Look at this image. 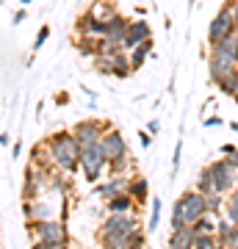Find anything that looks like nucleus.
<instances>
[{"label": "nucleus", "instance_id": "nucleus-1", "mask_svg": "<svg viewBox=\"0 0 238 249\" xmlns=\"http://www.w3.org/2000/svg\"><path fill=\"white\" fill-rule=\"evenodd\" d=\"M31 235H34V247L36 249H64L70 247V230L67 222L53 216V219H34L28 222Z\"/></svg>", "mask_w": 238, "mask_h": 249}, {"label": "nucleus", "instance_id": "nucleus-2", "mask_svg": "<svg viewBox=\"0 0 238 249\" xmlns=\"http://www.w3.org/2000/svg\"><path fill=\"white\" fill-rule=\"evenodd\" d=\"M47 147H50V160H53V169L64 172V175H72V172H78L80 147H78V142H75L72 130L53 133L50 139H47Z\"/></svg>", "mask_w": 238, "mask_h": 249}, {"label": "nucleus", "instance_id": "nucleus-3", "mask_svg": "<svg viewBox=\"0 0 238 249\" xmlns=\"http://www.w3.org/2000/svg\"><path fill=\"white\" fill-rule=\"evenodd\" d=\"M202 213H208V208H205V194H200L197 188H188V191L180 194V199H177L175 208H172L169 224H172V230H175V227H183V224H194Z\"/></svg>", "mask_w": 238, "mask_h": 249}, {"label": "nucleus", "instance_id": "nucleus-4", "mask_svg": "<svg viewBox=\"0 0 238 249\" xmlns=\"http://www.w3.org/2000/svg\"><path fill=\"white\" fill-rule=\"evenodd\" d=\"M78 169L83 172V180H86V183H97V180L103 178V172L108 169V160L103 158L100 144H86V147H80Z\"/></svg>", "mask_w": 238, "mask_h": 249}, {"label": "nucleus", "instance_id": "nucleus-5", "mask_svg": "<svg viewBox=\"0 0 238 249\" xmlns=\"http://www.w3.org/2000/svg\"><path fill=\"white\" fill-rule=\"evenodd\" d=\"M208 175H211L213 191H219V194H227L233 186H238V169H233L224 158L208 163Z\"/></svg>", "mask_w": 238, "mask_h": 249}, {"label": "nucleus", "instance_id": "nucleus-6", "mask_svg": "<svg viewBox=\"0 0 238 249\" xmlns=\"http://www.w3.org/2000/svg\"><path fill=\"white\" fill-rule=\"evenodd\" d=\"M139 227H144V224H141V219L136 213H108V219L100 224L97 238H103V235H119V232H133V230H139Z\"/></svg>", "mask_w": 238, "mask_h": 249}, {"label": "nucleus", "instance_id": "nucleus-7", "mask_svg": "<svg viewBox=\"0 0 238 249\" xmlns=\"http://www.w3.org/2000/svg\"><path fill=\"white\" fill-rule=\"evenodd\" d=\"M108 127H111V122H106V119H80L72 127V136H75L78 147H86V144H97L100 136L106 133Z\"/></svg>", "mask_w": 238, "mask_h": 249}, {"label": "nucleus", "instance_id": "nucleus-8", "mask_svg": "<svg viewBox=\"0 0 238 249\" xmlns=\"http://www.w3.org/2000/svg\"><path fill=\"white\" fill-rule=\"evenodd\" d=\"M100 150H103V158L111 163V160H116L119 155H128V142H125V136L116 130V127H108L106 133L100 136Z\"/></svg>", "mask_w": 238, "mask_h": 249}, {"label": "nucleus", "instance_id": "nucleus-9", "mask_svg": "<svg viewBox=\"0 0 238 249\" xmlns=\"http://www.w3.org/2000/svg\"><path fill=\"white\" fill-rule=\"evenodd\" d=\"M230 31H236V19H233V9L224 3L219 9V14L211 19V25H208V42H211V45L219 42V39H224Z\"/></svg>", "mask_w": 238, "mask_h": 249}, {"label": "nucleus", "instance_id": "nucleus-10", "mask_svg": "<svg viewBox=\"0 0 238 249\" xmlns=\"http://www.w3.org/2000/svg\"><path fill=\"white\" fill-rule=\"evenodd\" d=\"M152 39V31H150V22L147 19H133L128 22V31H125V39H122V50H133L136 45Z\"/></svg>", "mask_w": 238, "mask_h": 249}, {"label": "nucleus", "instance_id": "nucleus-11", "mask_svg": "<svg viewBox=\"0 0 238 249\" xmlns=\"http://www.w3.org/2000/svg\"><path fill=\"white\" fill-rule=\"evenodd\" d=\"M128 180H130V175H111L106 183H94V194L103 196V199H111L128 188Z\"/></svg>", "mask_w": 238, "mask_h": 249}, {"label": "nucleus", "instance_id": "nucleus-12", "mask_svg": "<svg viewBox=\"0 0 238 249\" xmlns=\"http://www.w3.org/2000/svg\"><path fill=\"white\" fill-rule=\"evenodd\" d=\"M211 53L224 55V58H230L233 64H238V28H236V31H230L224 39L213 42V45H211Z\"/></svg>", "mask_w": 238, "mask_h": 249}, {"label": "nucleus", "instance_id": "nucleus-13", "mask_svg": "<svg viewBox=\"0 0 238 249\" xmlns=\"http://www.w3.org/2000/svg\"><path fill=\"white\" fill-rule=\"evenodd\" d=\"M75 31H78L80 36H103V31H106V19H100V17H94L92 11H86V14H80L78 17Z\"/></svg>", "mask_w": 238, "mask_h": 249}, {"label": "nucleus", "instance_id": "nucleus-14", "mask_svg": "<svg viewBox=\"0 0 238 249\" xmlns=\"http://www.w3.org/2000/svg\"><path fill=\"white\" fill-rule=\"evenodd\" d=\"M125 191L133 196L136 208H141V205H147V196H150V183H147V178H141V175H130V180H128V188H125Z\"/></svg>", "mask_w": 238, "mask_h": 249}, {"label": "nucleus", "instance_id": "nucleus-15", "mask_svg": "<svg viewBox=\"0 0 238 249\" xmlns=\"http://www.w3.org/2000/svg\"><path fill=\"white\" fill-rule=\"evenodd\" d=\"M194 235H197L194 224H183V227H175V230L169 232V247H172V249H185V247H191Z\"/></svg>", "mask_w": 238, "mask_h": 249}, {"label": "nucleus", "instance_id": "nucleus-16", "mask_svg": "<svg viewBox=\"0 0 238 249\" xmlns=\"http://www.w3.org/2000/svg\"><path fill=\"white\" fill-rule=\"evenodd\" d=\"M106 208H108V213H136V202H133V196L128 191L106 199Z\"/></svg>", "mask_w": 238, "mask_h": 249}, {"label": "nucleus", "instance_id": "nucleus-17", "mask_svg": "<svg viewBox=\"0 0 238 249\" xmlns=\"http://www.w3.org/2000/svg\"><path fill=\"white\" fill-rule=\"evenodd\" d=\"M233 67H238V64H233L230 58H224V55L211 53V58H208V70H211V80H213V83H216L219 78H224Z\"/></svg>", "mask_w": 238, "mask_h": 249}, {"label": "nucleus", "instance_id": "nucleus-18", "mask_svg": "<svg viewBox=\"0 0 238 249\" xmlns=\"http://www.w3.org/2000/svg\"><path fill=\"white\" fill-rule=\"evenodd\" d=\"M161 213H164V199L161 196H152L150 199V219H147V235H152V232L158 230V224H161Z\"/></svg>", "mask_w": 238, "mask_h": 249}, {"label": "nucleus", "instance_id": "nucleus-19", "mask_svg": "<svg viewBox=\"0 0 238 249\" xmlns=\"http://www.w3.org/2000/svg\"><path fill=\"white\" fill-rule=\"evenodd\" d=\"M150 47H152V39H147V42H141V45H136L133 50H128V61H130V70H139L141 64L147 61V55H150Z\"/></svg>", "mask_w": 238, "mask_h": 249}, {"label": "nucleus", "instance_id": "nucleus-20", "mask_svg": "<svg viewBox=\"0 0 238 249\" xmlns=\"http://www.w3.org/2000/svg\"><path fill=\"white\" fill-rule=\"evenodd\" d=\"M236 222H230V219H219L216 224V241H219V247H230V241L236 235Z\"/></svg>", "mask_w": 238, "mask_h": 249}, {"label": "nucleus", "instance_id": "nucleus-21", "mask_svg": "<svg viewBox=\"0 0 238 249\" xmlns=\"http://www.w3.org/2000/svg\"><path fill=\"white\" fill-rule=\"evenodd\" d=\"M221 208H224V216H227L230 222L238 224V186H233L227 194H224V205H221Z\"/></svg>", "mask_w": 238, "mask_h": 249}, {"label": "nucleus", "instance_id": "nucleus-22", "mask_svg": "<svg viewBox=\"0 0 238 249\" xmlns=\"http://www.w3.org/2000/svg\"><path fill=\"white\" fill-rule=\"evenodd\" d=\"M78 53L86 58H94L100 53V36H80L78 39Z\"/></svg>", "mask_w": 238, "mask_h": 249}, {"label": "nucleus", "instance_id": "nucleus-23", "mask_svg": "<svg viewBox=\"0 0 238 249\" xmlns=\"http://www.w3.org/2000/svg\"><path fill=\"white\" fill-rule=\"evenodd\" d=\"M216 86H219V91H224L227 97H233V94L238 91V67H233L224 78L216 80Z\"/></svg>", "mask_w": 238, "mask_h": 249}, {"label": "nucleus", "instance_id": "nucleus-24", "mask_svg": "<svg viewBox=\"0 0 238 249\" xmlns=\"http://www.w3.org/2000/svg\"><path fill=\"white\" fill-rule=\"evenodd\" d=\"M94 70H97L100 75H111V72H114V53L100 50V53L94 55Z\"/></svg>", "mask_w": 238, "mask_h": 249}, {"label": "nucleus", "instance_id": "nucleus-25", "mask_svg": "<svg viewBox=\"0 0 238 249\" xmlns=\"http://www.w3.org/2000/svg\"><path fill=\"white\" fill-rule=\"evenodd\" d=\"M216 224H219V213H202L194 222L197 232H216Z\"/></svg>", "mask_w": 238, "mask_h": 249}, {"label": "nucleus", "instance_id": "nucleus-26", "mask_svg": "<svg viewBox=\"0 0 238 249\" xmlns=\"http://www.w3.org/2000/svg\"><path fill=\"white\" fill-rule=\"evenodd\" d=\"M191 247H194V249H216V247H219L216 232H197L194 241H191Z\"/></svg>", "mask_w": 238, "mask_h": 249}, {"label": "nucleus", "instance_id": "nucleus-27", "mask_svg": "<svg viewBox=\"0 0 238 249\" xmlns=\"http://www.w3.org/2000/svg\"><path fill=\"white\" fill-rule=\"evenodd\" d=\"M108 169H111V175H128V172L133 169L130 152H128V155H119L116 160H111V163H108Z\"/></svg>", "mask_w": 238, "mask_h": 249}, {"label": "nucleus", "instance_id": "nucleus-28", "mask_svg": "<svg viewBox=\"0 0 238 249\" xmlns=\"http://www.w3.org/2000/svg\"><path fill=\"white\" fill-rule=\"evenodd\" d=\"M92 14H94V17H100V19H111L116 14V9L114 6H111V3H108V0H97V3H94V6H92Z\"/></svg>", "mask_w": 238, "mask_h": 249}, {"label": "nucleus", "instance_id": "nucleus-29", "mask_svg": "<svg viewBox=\"0 0 238 249\" xmlns=\"http://www.w3.org/2000/svg\"><path fill=\"white\" fill-rule=\"evenodd\" d=\"M221 205H224V194H219V191H208V194H205V208H208V213H219Z\"/></svg>", "mask_w": 238, "mask_h": 249}, {"label": "nucleus", "instance_id": "nucleus-30", "mask_svg": "<svg viewBox=\"0 0 238 249\" xmlns=\"http://www.w3.org/2000/svg\"><path fill=\"white\" fill-rule=\"evenodd\" d=\"M197 191H200V194H208V191H213L211 175H208V166H205V169L200 172V178H197Z\"/></svg>", "mask_w": 238, "mask_h": 249}, {"label": "nucleus", "instance_id": "nucleus-31", "mask_svg": "<svg viewBox=\"0 0 238 249\" xmlns=\"http://www.w3.org/2000/svg\"><path fill=\"white\" fill-rule=\"evenodd\" d=\"M180 158H183V142L175 144V155H172V175H177V169H180Z\"/></svg>", "mask_w": 238, "mask_h": 249}, {"label": "nucleus", "instance_id": "nucleus-32", "mask_svg": "<svg viewBox=\"0 0 238 249\" xmlns=\"http://www.w3.org/2000/svg\"><path fill=\"white\" fill-rule=\"evenodd\" d=\"M47 36H50V28L42 25V28H39V34H36V39H34V50H39V47L47 42Z\"/></svg>", "mask_w": 238, "mask_h": 249}, {"label": "nucleus", "instance_id": "nucleus-33", "mask_svg": "<svg viewBox=\"0 0 238 249\" xmlns=\"http://www.w3.org/2000/svg\"><path fill=\"white\" fill-rule=\"evenodd\" d=\"M139 142H141V147L147 150V147L152 144V133H150V130H141V133H139Z\"/></svg>", "mask_w": 238, "mask_h": 249}, {"label": "nucleus", "instance_id": "nucleus-34", "mask_svg": "<svg viewBox=\"0 0 238 249\" xmlns=\"http://www.w3.org/2000/svg\"><path fill=\"white\" fill-rule=\"evenodd\" d=\"M224 160H227L230 166H233V169H238V147L233 152H230V155H224Z\"/></svg>", "mask_w": 238, "mask_h": 249}, {"label": "nucleus", "instance_id": "nucleus-35", "mask_svg": "<svg viewBox=\"0 0 238 249\" xmlns=\"http://www.w3.org/2000/svg\"><path fill=\"white\" fill-rule=\"evenodd\" d=\"M219 124H221L219 116H208V119H205V127H219Z\"/></svg>", "mask_w": 238, "mask_h": 249}, {"label": "nucleus", "instance_id": "nucleus-36", "mask_svg": "<svg viewBox=\"0 0 238 249\" xmlns=\"http://www.w3.org/2000/svg\"><path fill=\"white\" fill-rule=\"evenodd\" d=\"M25 17H28V11H22V9H19L17 14H14V25H19V22H25Z\"/></svg>", "mask_w": 238, "mask_h": 249}, {"label": "nucleus", "instance_id": "nucleus-37", "mask_svg": "<svg viewBox=\"0 0 238 249\" xmlns=\"http://www.w3.org/2000/svg\"><path fill=\"white\" fill-rule=\"evenodd\" d=\"M233 150H236V144H221V155H230V152H233Z\"/></svg>", "mask_w": 238, "mask_h": 249}, {"label": "nucleus", "instance_id": "nucleus-38", "mask_svg": "<svg viewBox=\"0 0 238 249\" xmlns=\"http://www.w3.org/2000/svg\"><path fill=\"white\" fill-rule=\"evenodd\" d=\"M158 127H161V124H158V119H152V122L147 124V130H150V133H158Z\"/></svg>", "mask_w": 238, "mask_h": 249}, {"label": "nucleus", "instance_id": "nucleus-39", "mask_svg": "<svg viewBox=\"0 0 238 249\" xmlns=\"http://www.w3.org/2000/svg\"><path fill=\"white\" fill-rule=\"evenodd\" d=\"M230 247L238 249V227H236V235H233V241H230Z\"/></svg>", "mask_w": 238, "mask_h": 249}, {"label": "nucleus", "instance_id": "nucleus-40", "mask_svg": "<svg viewBox=\"0 0 238 249\" xmlns=\"http://www.w3.org/2000/svg\"><path fill=\"white\" fill-rule=\"evenodd\" d=\"M6 144H9V133H3V136H0V147H6Z\"/></svg>", "mask_w": 238, "mask_h": 249}, {"label": "nucleus", "instance_id": "nucleus-41", "mask_svg": "<svg viewBox=\"0 0 238 249\" xmlns=\"http://www.w3.org/2000/svg\"><path fill=\"white\" fill-rule=\"evenodd\" d=\"M230 127H233V133H238V122H233V124H230Z\"/></svg>", "mask_w": 238, "mask_h": 249}, {"label": "nucleus", "instance_id": "nucleus-42", "mask_svg": "<svg viewBox=\"0 0 238 249\" xmlns=\"http://www.w3.org/2000/svg\"><path fill=\"white\" fill-rule=\"evenodd\" d=\"M233 100H236V106H238V91H236V94H233Z\"/></svg>", "mask_w": 238, "mask_h": 249}, {"label": "nucleus", "instance_id": "nucleus-43", "mask_svg": "<svg viewBox=\"0 0 238 249\" xmlns=\"http://www.w3.org/2000/svg\"><path fill=\"white\" fill-rule=\"evenodd\" d=\"M19 3H25V6H28V3H31V0H19Z\"/></svg>", "mask_w": 238, "mask_h": 249}, {"label": "nucleus", "instance_id": "nucleus-44", "mask_svg": "<svg viewBox=\"0 0 238 249\" xmlns=\"http://www.w3.org/2000/svg\"><path fill=\"white\" fill-rule=\"evenodd\" d=\"M233 3H238V0H233Z\"/></svg>", "mask_w": 238, "mask_h": 249}]
</instances>
